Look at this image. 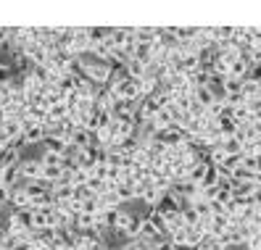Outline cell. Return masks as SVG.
Segmentation results:
<instances>
[{"label": "cell", "mask_w": 261, "mask_h": 250, "mask_svg": "<svg viewBox=\"0 0 261 250\" xmlns=\"http://www.w3.org/2000/svg\"><path fill=\"white\" fill-rule=\"evenodd\" d=\"M6 218H8V216H6V211H3V208H0V224H3V221H6Z\"/></svg>", "instance_id": "26"}, {"label": "cell", "mask_w": 261, "mask_h": 250, "mask_svg": "<svg viewBox=\"0 0 261 250\" xmlns=\"http://www.w3.org/2000/svg\"><path fill=\"white\" fill-rule=\"evenodd\" d=\"M219 182H222V177H219V169H217V166H211V169H208V174H206V179H203V184H201V187H203V190H208V187H217Z\"/></svg>", "instance_id": "20"}, {"label": "cell", "mask_w": 261, "mask_h": 250, "mask_svg": "<svg viewBox=\"0 0 261 250\" xmlns=\"http://www.w3.org/2000/svg\"><path fill=\"white\" fill-rule=\"evenodd\" d=\"M13 79H16V71L8 61H0V87H11Z\"/></svg>", "instance_id": "18"}, {"label": "cell", "mask_w": 261, "mask_h": 250, "mask_svg": "<svg viewBox=\"0 0 261 250\" xmlns=\"http://www.w3.org/2000/svg\"><path fill=\"white\" fill-rule=\"evenodd\" d=\"M195 100H198V103H201V105L206 108V111H208V108H211L214 103H217V100H219V95H217V92H214L211 87H201V90H198V92H195Z\"/></svg>", "instance_id": "16"}, {"label": "cell", "mask_w": 261, "mask_h": 250, "mask_svg": "<svg viewBox=\"0 0 261 250\" xmlns=\"http://www.w3.org/2000/svg\"><path fill=\"white\" fill-rule=\"evenodd\" d=\"M159 35H161V26H135L137 45H150V48H156Z\"/></svg>", "instance_id": "5"}, {"label": "cell", "mask_w": 261, "mask_h": 250, "mask_svg": "<svg viewBox=\"0 0 261 250\" xmlns=\"http://www.w3.org/2000/svg\"><path fill=\"white\" fill-rule=\"evenodd\" d=\"M140 103H143V100H116L114 111H111L114 121H137Z\"/></svg>", "instance_id": "3"}, {"label": "cell", "mask_w": 261, "mask_h": 250, "mask_svg": "<svg viewBox=\"0 0 261 250\" xmlns=\"http://www.w3.org/2000/svg\"><path fill=\"white\" fill-rule=\"evenodd\" d=\"M90 179L109 182V166H93V171H90Z\"/></svg>", "instance_id": "23"}, {"label": "cell", "mask_w": 261, "mask_h": 250, "mask_svg": "<svg viewBox=\"0 0 261 250\" xmlns=\"http://www.w3.org/2000/svg\"><path fill=\"white\" fill-rule=\"evenodd\" d=\"M98 227V216H90V213H76L74 216V229L85 234V232H95Z\"/></svg>", "instance_id": "12"}, {"label": "cell", "mask_w": 261, "mask_h": 250, "mask_svg": "<svg viewBox=\"0 0 261 250\" xmlns=\"http://www.w3.org/2000/svg\"><path fill=\"white\" fill-rule=\"evenodd\" d=\"M19 171H21V177H24V184L42 179V163H40V158H24L21 166H19Z\"/></svg>", "instance_id": "4"}, {"label": "cell", "mask_w": 261, "mask_h": 250, "mask_svg": "<svg viewBox=\"0 0 261 250\" xmlns=\"http://www.w3.org/2000/svg\"><path fill=\"white\" fill-rule=\"evenodd\" d=\"M11 37H13V26H0V50L11 45Z\"/></svg>", "instance_id": "22"}, {"label": "cell", "mask_w": 261, "mask_h": 250, "mask_svg": "<svg viewBox=\"0 0 261 250\" xmlns=\"http://www.w3.org/2000/svg\"><path fill=\"white\" fill-rule=\"evenodd\" d=\"M182 224H185L188 229H193V227H198V224H201V216H198V211H195L193 206L182 208Z\"/></svg>", "instance_id": "19"}, {"label": "cell", "mask_w": 261, "mask_h": 250, "mask_svg": "<svg viewBox=\"0 0 261 250\" xmlns=\"http://www.w3.org/2000/svg\"><path fill=\"white\" fill-rule=\"evenodd\" d=\"M11 192H13V190H8L6 184H0V208H3V211H6V208L13 211V208H11Z\"/></svg>", "instance_id": "21"}, {"label": "cell", "mask_w": 261, "mask_h": 250, "mask_svg": "<svg viewBox=\"0 0 261 250\" xmlns=\"http://www.w3.org/2000/svg\"><path fill=\"white\" fill-rule=\"evenodd\" d=\"M76 74L87 76L93 85L98 87H109L111 85V74H114V66L106 64V61H98L93 53H87L82 58H76Z\"/></svg>", "instance_id": "1"}, {"label": "cell", "mask_w": 261, "mask_h": 250, "mask_svg": "<svg viewBox=\"0 0 261 250\" xmlns=\"http://www.w3.org/2000/svg\"><path fill=\"white\" fill-rule=\"evenodd\" d=\"M21 137H24V121L21 119H6V127H3V140L6 143L13 145Z\"/></svg>", "instance_id": "6"}, {"label": "cell", "mask_w": 261, "mask_h": 250, "mask_svg": "<svg viewBox=\"0 0 261 250\" xmlns=\"http://www.w3.org/2000/svg\"><path fill=\"white\" fill-rule=\"evenodd\" d=\"M116 195L121 203H132L137 200V187H135V179H124V182H119L116 184Z\"/></svg>", "instance_id": "13"}, {"label": "cell", "mask_w": 261, "mask_h": 250, "mask_svg": "<svg viewBox=\"0 0 261 250\" xmlns=\"http://www.w3.org/2000/svg\"><path fill=\"white\" fill-rule=\"evenodd\" d=\"M24 143L27 148H35V145H45V140H48V129H45V124L40 121H24Z\"/></svg>", "instance_id": "2"}, {"label": "cell", "mask_w": 261, "mask_h": 250, "mask_svg": "<svg viewBox=\"0 0 261 250\" xmlns=\"http://www.w3.org/2000/svg\"><path fill=\"white\" fill-rule=\"evenodd\" d=\"M11 208L13 211H32V198H29L27 187H16V190L11 192Z\"/></svg>", "instance_id": "7"}, {"label": "cell", "mask_w": 261, "mask_h": 250, "mask_svg": "<svg viewBox=\"0 0 261 250\" xmlns=\"http://www.w3.org/2000/svg\"><path fill=\"white\" fill-rule=\"evenodd\" d=\"M169 240H172L179 250H190V229H188V227H179Z\"/></svg>", "instance_id": "17"}, {"label": "cell", "mask_w": 261, "mask_h": 250, "mask_svg": "<svg viewBox=\"0 0 261 250\" xmlns=\"http://www.w3.org/2000/svg\"><path fill=\"white\" fill-rule=\"evenodd\" d=\"M156 250H179L172 240H161V242H156Z\"/></svg>", "instance_id": "24"}, {"label": "cell", "mask_w": 261, "mask_h": 250, "mask_svg": "<svg viewBox=\"0 0 261 250\" xmlns=\"http://www.w3.org/2000/svg\"><path fill=\"white\" fill-rule=\"evenodd\" d=\"M161 198H164V192L159 190V187H156V184H148V187H145V192L140 195V200H137V203L148 206V211H150V208H159Z\"/></svg>", "instance_id": "11"}, {"label": "cell", "mask_w": 261, "mask_h": 250, "mask_svg": "<svg viewBox=\"0 0 261 250\" xmlns=\"http://www.w3.org/2000/svg\"><path fill=\"white\" fill-rule=\"evenodd\" d=\"M135 35V26H111V42L116 50H124V45Z\"/></svg>", "instance_id": "8"}, {"label": "cell", "mask_w": 261, "mask_h": 250, "mask_svg": "<svg viewBox=\"0 0 261 250\" xmlns=\"http://www.w3.org/2000/svg\"><path fill=\"white\" fill-rule=\"evenodd\" d=\"M222 90H224V98L243 95V79H238V76H227V79H222Z\"/></svg>", "instance_id": "15"}, {"label": "cell", "mask_w": 261, "mask_h": 250, "mask_svg": "<svg viewBox=\"0 0 261 250\" xmlns=\"http://www.w3.org/2000/svg\"><path fill=\"white\" fill-rule=\"evenodd\" d=\"M95 105H98V111H100V114H111V111H114V105H116L114 92H111L109 87H100V90H98V95H95Z\"/></svg>", "instance_id": "9"}, {"label": "cell", "mask_w": 261, "mask_h": 250, "mask_svg": "<svg viewBox=\"0 0 261 250\" xmlns=\"http://www.w3.org/2000/svg\"><path fill=\"white\" fill-rule=\"evenodd\" d=\"M71 145L80 148V150H85V148H95L98 143H95V134H93V132H87L85 127H80V129L74 132V137H71Z\"/></svg>", "instance_id": "10"}, {"label": "cell", "mask_w": 261, "mask_h": 250, "mask_svg": "<svg viewBox=\"0 0 261 250\" xmlns=\"http://www.w3.org/2000/svg\"><path fill=\"white\" fill-rule=\"evenodd\" d=\"M243 148H245V143H243L238 134H235V137H224V143H222V150H224L227 155H232V158H240Z\"/></svg>", "instance_id": "14"}, {"label": "cell", "mask_w": 261, "mask_h": 250, "mask_svg": "<svg viewBox=\"0 0 261 250\" xmlns=\"http://www.w3.org/2000/svg\"><path fill=\"white\" fill-rule=\"evenodd\" d=\"M245 250H261V234H258V237H253L251 242H245Z\"/></svg>", "instance_id": "25"}]
</instances>
